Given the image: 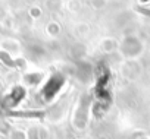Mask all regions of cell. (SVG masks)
Wrapping results in <instances>:
<instances>
[{
  "instance_id": "obj_1",
  "label": "cell",
  "mask_w": 150,
  "mask_h": 139,
  "mask_svg": "<svg viewBox=\"0 0 150 139\" xmlns=\"http://www.w3.org/2000/svg\"><path fill=\"white\" fill-rule=\"evenodd\" d=\"M63 82H65V79H63L62 75H59V73L53 75L47 81V84L44 85V88H43V97H44V100H52L57 94V91L62 88Z\"/></svg>"
},
{
  "instance_id": "obj_2",
  "label": "cell",
  "mask_w": 150,
  "mask_h": 139,
  "mask_svg": "<svg viewBox=\"0 0 150 139\" xmlns=\"http://www.w3.org/2000/svg\"><path fill=\"white\" fill-rule=\"evenodd\" d=\"M24 97H25V91H24L21 87H16V88L12 91V94H9V95L5 98L3 105H5V107H13V105L19 104Z\"/></svg>"
},
{
  "instance_id": "obj_3",
  "label": "cell",
  "mask_w": 150,
  "mask_h": 139,
  "mask_svg": "<svg viewBox=\"0 0 150 139\" xmlns=\"http://www.w3.org/2000/svg\"><path fill=\"white\" fill-rule=\"evenodd\" d=\"M11 116L15 117H27V119H41L44 116L43 111H12Z\"/></svg>"
},
{
  "instance_id": "obj_4",
  "label": "cell",
  "mask_w": 150,
  "mask_h": 139,
  "mask_svg": "<svg viewBox=\"0 0 150 139\" xmlns=\"http://www.w3.org/2000/svg\"><path fill=\"white\" fill-rule=\"evenodd\" d=\"M0 59H2L6 64H9V66H15V63L12 61V59H9L8 53H5V51H0Z\"/></svg>"
}]
</instances>
